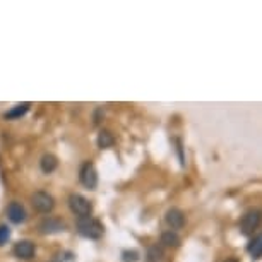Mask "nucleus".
I'll return each instance as SVG.
<instances>
[{"mask_svg":"<svg viewBox=\"0 0 262 262\" xmlns=\"http://www.w3.org/2000/svg\"><path fill=\"white\" fill-rule=\"evenodd\" d=\"M76 228H77L79 235L84 236V238H90V240L101 238L103 233H105V226H103V223H101V221H98L96 217H93V216L77 217Z\"/></svg>","mask_w":262,"mask_h":262,"instance_id":"1","label":"nucleus"},{"mask_svg":"<svg viewBox=\"0 0 262 262\" xmlns=\"http://www.w3.org/2000/svg\"><path fill=\"white\" fill-rule=\"evenodd\" d=\"M69 209H71L77 217H86L91 216L93 204L81 194H72L69 195Z\"/></svg>","mask_w":262,"mask_h":262,"instance_id":"2","label":"nucleus"},{"mask_svg":"<svg viewBox=\"0 0 262 262\" xmlns=\"http://www.w3.org/2000/svg\"><path fill=\"white\" fill-rule=\"evenodd\" d=\"M31 204L34 207V211L41 212V214H48V212H52L53 207H55V199H53L48 192L38 190L31 195Z\"/></svg>","mask_w":262,"mask_h":262,"instance_id":"3","label":"nucleus"},{"mask_svg":"<svg viewBox=\"0 0 262 262\" xmlns=\"http://www.w3.org/2000/svg\"><path fill=\"white\" fill-rule=\"evenodd\" d=\"M262 223V211L260 209H250L249 212H245L244 217L240 221V230L244 235L254 233V230L259 228V225Z\"/></svg>","mask_w":262,"mask_h":262,"instance_id":"4","label":"nucleus"},{"mask_svg":"<svg viewBox=\"0 0 262 262\" xmlns=\"http://www.w3.org/2000/svg\"><path fill=\"white\" fill-rule=\"evenodd\" d=\"M79 179H81V184L90 190H95L98 187V171L93 163H84L81 168V173H79Z\"/></svg>","mask_w":262,"mask_h":262,"instance_id":"5","label":"nucleus"},{"mask_svg":"<svg viewBox=\"0 0 262 262\" xmlns=\"http://www.w3.org/2000/svg\"><path fill=\"white\" fill-rule=\"evenodd\" d=\"M66 230V223L60 217H45L39 223V233L41 235H55Z\"/></svg>","mask_w":262,"mask_h":262,"instance_id":"6","label":"nucleus"},{"mask_svg":"<svg viewBox=\"0 0 262 262\" xmlns=\"http://www.w3.org/2000/svg\"><path fill=\"white\" fill-rule=\"evenodd\" d=\"M26 209H24V206L21 204V202L17 201H12L11 204L7 206V217L9 221L14 225H21L26 221Z\"/></svg>","mask_w":262,"mask_h":262,"instance_id":"7","label":"nucleus"},{"mask_svg":"<svg viewBox=\"0 0 262 262\" xmlns=\"http://www.w3.org/2000/svg\"><path fill=\"white\" fill-rule=\"evenodd\" d=\"M34 252H36V247H34L31 240H21L14 245V254H16L17 259L29 260L34 257Z\"/></svg>","mask_w":262,"mask_h":262,"instance_id":"8","label":"nucleus"},{"mask_svg":"<svg viewBox=\"0 0 262 262\" xmlns=\"http://www.w3.org/2000/svg\"><path fill=\"white\" fill-rule=\"evenodd\" d=\"M165 220L171 230H180V228H184V225H185V214L180 209H177V207H171V209L166 212Z\"/></svg>","mask_w":262,"mask_h":262,"instance_id":"9","label":"nucleus"},{"mask_svg":"<svg viewBox=\"0 0 262 262\" xmlns=\"http://www.w3.org/2000/svg\"><path fill=\"white\" fill-rule=\"evenodd\" d=\"M57 166H58V160L53 155H43L41 158V161H39V168H41V171L43 173H47V175H50V173H53L57 170Z\"/></svg>","mask_w":262,"mask_h":262,"instance_id":"10","label":"nucleus"},{"mask_svg":"<svg viewBox=\"0 0 262 262\" xmlns=\"http://www.w3.org/2000/svg\"><path fill=\"white\" fill-rule=\"evenodd\" d=\"M28 110H29V103H21V105H16L9 112L4 113V118H6V120H17V118L26 115Z\"/></svg>","mask_w":262,"mask_h":262,"instance_id":"11","label":"nucleus"},{"mask_svg":"<svg viewBox=\"0 0 262 262\" xmlns=\"http://www.w3.org/2000/svg\"><path fill=\"white\" fill-rule=\"evenodd\" d=\"M247 252H249L254 260L260 259L262 257V233L257 235L254 240H250V244L247 245Z\"/></svg>","mask_w":262,"mask_h":262,"instance_id":"12","label":"nucleus"},{"mask_svg":"<svg viewBox=\"0 0 262 262\" xmlns=\"http://www.w3.org/2000/svg\"><path fill=\"white\" fill-rule=\"evenodd\" d=\"M113 142H115V139H113V134L110 130H101L100 134H98V147H100V149H106Z\"/></svg>","mask_w":262,"mask_h":262,"instance_id":"13","label":"nucleus"},{"mask_svg":"<svg viewBox=\"0 0 262 262\" xmlns=\"http://www.w3.org/2000/svg\"><path fill=\"white\" fill-rule=\"evenodd\" d=\"M161 244L166 247H179L180 245V236L175 233V231H165L161 235Z\"/></svg>","mask_w":262,"mask_h":262,"instance_id":"14","label":"nucleus"},{"mask_svg":"<svg viewBox=\"0 0 262 262\" xmlns=\"http://www.w3.org/2000/svg\"><path fill=\"white\" fill-rule=\"evenodd\" d=\"M163 257H165V252L161 245H152L147 250V262H163Z\"/></svg>","mask_w":262,"mask_h":262,"instance_id":"15","label":"nucleus"},{"mask_svg":"<svg viewBox=\"0 0 262 262\" xmlns=\"http://www.w3.org/2000/svg\"><path fill=\"white\" fill-rule=\"evenodd\" d=\"M11 240V228L7 225H0V247Z\"/></svg>","mask_w":262,"mask_h":262,"instance_id":"16","label":"nucleus"},{"mask_svg":"<svg viewBox=\"0 0 262 262\" xmlns=\"http://www.w3.org/2000/svg\"><path fill=\"white\" fill-rule=\"evenodd\" d=\"M122 260L123 262H137L139 260V252L137 250H123L122 252Z\"/></svg>","mask_w":262,"mask_h":262,"instance_id":"17","label":"nucleus"},{"mask_svg":"<svg viewBox=\"0 0 262 262\" xmlns=\"http://www.w3.org/2000/svg\"><path fill=\"white\" fill-rule=\"evenodd\" d=\"M225 262H238V260H236V259H226Z\"/></svg>","mask_w":262,"mask_h":262,"instance_id":"18","label":"nucleus"}]
</instances>
